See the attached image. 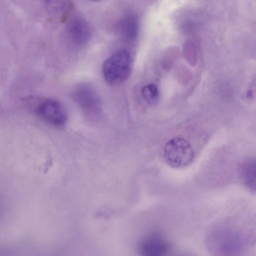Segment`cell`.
Returning a JSON list of instances; mask_svg holds the SVG:
<instances>
[{"label": "cell", "instance_id": "8fae6325", "mask_svg": "<svg viewBox=\"0 0 256 256\" xmlns=\"http://www.w3.org/2000/svg\"><path fill=\"white\" fill-rule=\"evenodd\" d=\"M92 0V1H97V0Z\"/></svg>", "mask_w": 256, "mask_h": 256}, {"label": "cell", "instance_id": "5b68a950", "mask_svg": "<svg viewBox=\"0 0 256 256\" xmlns=\"http://www.w3.org/2000/svg\"><path fill=\"white\" fill-rule=\"evenodd\" d=\"M140 252L146 256H162L170 249L166 238L158 233L151 234L144 238L140 243Z\"/></svg>", "mask_w": 256, "mask_h": 256}, {"label": "cell", "instance_id": "9c48e42d", "mask_svg": "<svg viewBox=\"0 0 256 256\" xmlns=\"http://www.w3.org/2000/svg\"><path fill=\"white\" fill-rule=\"evenodd\" d=\"M144 98L149 104L155 102L158 96V90L156 86L154 84L145 86L142 90Z\"/></svg>", "mask_w": 256, "mask_h": 256}, {"label": "cell", "instance_id": "8992f818", "mask_svg": "<svg viewBox=\"0 0 256 256\" xmlns=\"http://www.w3.org/2000/svg\"><path fill=\"white\" fill-rule=\"evenodd\" d=\"M68 36L72 43L76 46L85 44L90 36V30L86 22L80 18L72 20L67 28Z\"/></svg>", "mask_w": 256, "mask_h": 256}, {"label": "cell", "instance_id": "ba28073f", "mask_svg": "<svg viewBox=\"0 0 256 256\" xmlns=\"http://www.w3.org/2000/svg\"><path fill=\"white\" fill-rule=\"evenodd\" d=\"M119 33L125 38L133 40L137 36L138 25L136 18L132 15H128L120 22L118 25Z\"/></svg>", "mask_w": 256, "mask_h": 256}, {"label": "cell", "instance_id": "30bf717a", "mask_svg": "<svg viewBox=\"0 0 256 256\" xmlns=\"http://www.w3.org/2000/svg\"><path fill=\"white\" fill-rule=\"evenodd\" d=\"M45 1L50 8L58 10L64 6L66 0H45Z\"/></svg>", "mask_w": 256, "mask_h": 256}, {"label": "cell", "instance_id": "52a82bcc", "mask_svg": "<svg viewBox=\"0 0 256 256\" xmlns=\"http://www.w3.org/2000/svg\"><path fill=\"white\" fill-rule=\"evenodd\" d=\"M239 176L242 183L254 192L256 190V160L248 159L244 162L239 170Z\"/></svg>", "mask_w": 256, "mask_h": 256}, {"label": "cell", "instance_id": "3957f363", "mask_svg": "<svg viewBox=\"0 0 256 256\" xmlns=\"http://www.w3.org/2000/svg\"><path fill=\"white\" fill-rule=\"evenodd\" d=\"M33 101L32 110L44 122L55 126H62L66 122V110L57 100L46 98Z\"/></svg>", "mask_w": 256, "mask_h": 256}, {"label": "cell", "instance_id": "7a4b0ae2", "mask_svg": "<svg viewBox=\"0 0 256 256\" xmlns=\"http://www.w3.org/2000/svg\"><path fill=\"white\" fill-rule=\"evenodd\" d=\"M163 156L165 162L170 167L182 168L190 164L194 152L188 141L182 137L169 140L164 148Z\"/></svg>", "mask_w": 256, "mask_h": 256}, {"label": "cell", "instance_id": "6da1fadb", "mask_svg": "<svg viewBox=\"0 0 256 256\" xmlns=\"http://www.w3.org/2000/svg\"><path fill=\"white\" fill-rule=\"evenodd\" d=\"M130 68V53L125 49L119 50L104 63L102 71L104 79L111 86L121 84L128 78Z\"/></svg>", "mask_w": 256, "mask_h": 256}, {"label": "cell", "instance_id": "277c9868", "mask_svg": "<svg viewBox=\"0 0 256 256\" xmlns=\"http://www.w3.org/2000/svg\"><path fill=\"white\" fill-rule=\"evenodd\" d=\"M74 100L84 113L90 118H96L101 112L100 98L92 88L82 84L74 90L73 94Z\"/></svg>", "mask_w": 256, "mask_h": 256}]
</instances>
